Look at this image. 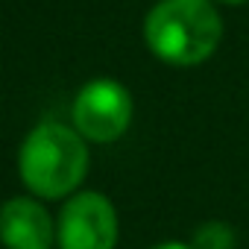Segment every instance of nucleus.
<instances>
[{"label": "nucleus", "instance_id": "20e7f679", "mask_svg": "<svg viewBox=\"0 0 249 249\" xmlns=\"http://www.w3.org/2000/svg\"><path fill=\"white\" fill-rule=\"evenodd\" d=\"M59 249H114L117 211L108 196L97 191H79L68 196L56 223Z\"/></svg>", "mask_w": 249, "mask_h": 249}, {"label": "nucleus", "instance_id": "f03ea898", "mask_svg": "<svg viewBox=\"0 0 249 249\" xmlns=\"http://www.w3.org/2000/svg\"><path fill=\"white\" fill-rule=\"evenodd\" d=\"M223 21L211 0H159L147 12L144 41L167 65L191 68L214 56Z\"/></svg>", "mask_w": 249, "mask_h": 249}, {"label": "nucleus", "instance_id": "423d86ee", "mask_svg": "<svg viewBox=\"0 0 249 249\" xmlns=\"http://www.w3.org/2000/svg\"><path fill=\"white\" fill-rule=\"evenodd\" d=\"M234 243H237L234 229L229 223H220V220L202 223L194 231V240H191L194 249H234Z\"/></svg>", "mask_w": 249, "mask_h": 249}, {"label": "nucleus", "instance_id": "6e6552de", "mask_svg": "<svg viewBox=\"0 0 249 249\" xmlns=\"http://www.w3.org/2000/svg\"><path fill=\"white\" fill-rule=\"evenodd\" d=\"M220 3H229V6H240V3H249V0H220Z\"/></svg>", "mask_w": 249, "mask_h": 249}, {"label": "nucleus", "instance_id": "0eeeda50", "mask_svg": "<svg viewBox=\"0 0 249 249\" xmlns=\"http://www.w3.org/2000/svg\"><path fill=\"white\" fill-rule=\"evenodd\" d=\"M153 249H194V246L191 243H179V240H167V243H159Z\"/></svg>", "mask_w": 249, "mask_h": 249}, {"label": "nucleus", "instance_id": "f257e3e1", "mask_svg": "<svg viewBox=\"0 0 249 249\" xmlns=\"http://www.w3.org/2000/svg\"><path fill=\"white\" fill-rule=\"evenodd\" d=\"M18 173L27 191L38 199L73 196L88 173L85 138L59 120H44L21 144Z\"/></svg>", "mask_w": 249, "mask_h": 249}, {"label": "nucleus", "instance_id": "39448f33", "mask_svg": "<svg viewBox=\"0 0 249 249\" xmlns=\"http://www.w3.org/2000/svg\"><path fill=\"white\" fill-rule=\"evenodd\" d=\"M38 196H12L0 205V243L6 249H53L56 223Z\"/></svg>", "mask_w": 249, "mask_h": 249}, {"label": "nucleus", "instance_id": "7ed1b4c3", "mask_svg": "<svg viewBox=\"0 0 249 249\" xmlns=\"http://www.w3.org/2000/svg\"><path fill=\"white\" fill-rule=\"evenodd\" d=\"M73 129L94 144L117 141L132 123V94L117 79L100 76L85 82L71 106Z\"/></svg>", "mask_w": 249, "mask_h": 249}]
</instances>
